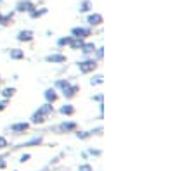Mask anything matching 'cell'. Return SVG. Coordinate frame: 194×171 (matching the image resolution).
Here are the masks:
<instances>
[{"label": "cell", "instance_id": "obj_1", "mask_svg": "<svg viewBox=\"0 0 194 171\" xmlns=\"http://www.w3.org/2000/svg\"><path fill=\"white\" fill-rule=\"evenodd\" d=\"M101 21H102V17H101L99 14H92V16L89 17V22H90V24H99Z\"/></svg>", "mask_w": 194, "mask_h": 171}, {"label": "cell", "instance_id": "obj_2", "mask_svg": "<svg viewBox=\"0 0 194 171\" xmlns=\"http://www.w3.org/2000/svg\"><path fill=\"white\" fill-rule=\"evenodd\" d=\"M18 7H19V11H31L30 7H33V5L28 4V2H21V4L18 5Z\"/></svg>", "mask_w": 194, "mask_h": 171}, {"label": "cell", "instance_id": "obj_3", "mask_svg": "<svg viewBox=\"0 0 194 171\" xmlns=\"http://www.w3.org/2000/svg\"><path fill=\"white\" fill-rule=\"evenodd\" d=\"M89 7H90V2H83V4H82V9H80V11H89Z\"/></svg>", "mask_w": 194, "mask_h": 171}]
</instances>
